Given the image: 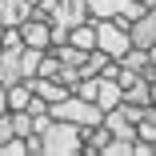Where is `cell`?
<instances>
[{"label": "cell", "instance_id": "obj_1", "mask_svg": "<svg viewBox=\"0 0 156 156\" xmlns=\"http://www.w3.org/2000/svg\"><path fill=\"white\" fill-rule=\"evenodd\" d=\"M40 144H44V156H76L84 152V136H80V124L72 120H56L40 132Z\"/></svg>", "mask_w": 156, "mask_h": 156}, {"label": "cell", "instance_id": "obj_3", "mask_svg": "<svg viewBox=\"0 0 156 156\" xmlns=\"http://www.w3.org/2000/svg\"><path fill=\"white\" fill-rule=\"evenodd\" d=\"M48 20H56V24H84L88 20V0H56L52 4V12H48Z\"/></svg>", "mask_w": 156, "mask_h": 156}, {"label": "cell", "instance_id": "obj_15", "mask_svg": "<svg viewBox=\"0 0 156 156\" xmlns=\"http://www.w3.org/2000/svg\"><path fill=\"white\" fill-rule=\"evenodd\" d=\"M68 32H72L68 24H56V20H52V44H64V40H68ZM52 44H48V48H52Z\"/></svg>", "mask_w": 156, "mask_h": 156}, {"label": "cell", "instance_id": "obj_18", "mask_svg": "<svg viewBox=\"0 0 156 156\" xmlns=\"http://www.w3.org/2000/svg\"><path fill=\"white\" fill-rule=\"evenodd\" d=\"M152 156H156V140H152Z\"/></svg>", "mask_w": 156, "mask_h": 156}, {"label": "cell", "instance_id": "obj_13", "mask_svg": "<svg viewBox=\"0 0 156 156\" xmlns=\"http://www.w3.org/2000/svg\"><path fill=\"white\" fill-rule=\"evenodd\" d=\"M0 48H24L20 28H4V32H0Z\"/></svg>", "mask_w": 156, "mask_h": 156}, {"label": "cell", "instance_id": "obj_8", "mask_svg": "<svg viewBox=\"0 0 156 156\" xmlns=\"http://www.w3.org/2000/svg\"><path fill=\"white\" fill-rule=\"evenodd\" d=\"M124 100H128V104H140V108H148V104H152V84H148L144 76H136L132 84H124Z\"/></svg>", "mask_w": 156, "mask_h": 156}, {"label": "cell", "instance_id": "obj_2", "mask_svg": "<svg viewBox=\"0 0 156 156\" xmlns=\"http://www.w3.org/2000/svg\"><path fill=\"white\" fill-rule=\"evenodd\" d=\"M92 20V16H88ZM92 24H96V48L100 52H108V56H124V52H128L132 48V36H128V24H124V20H116V16H104V20H92Z\"/></svg>", "mask_w": 156, "mask_h": 156}, {"label": "cell", "instance_id": "obj_9", "mask_svg": "<svg viewBox=\"0 0 156 156\" xmlns=\"http://www.w3.org/2000/svg\"><path fill=\"white\" fill-rule=\"evenodd\" d=\"M40 56H44V48H20V68H24V80L28 76H36V68H40Z\"/></svg>", "mask_w": 156, "mask_h": 156}, {"label": "cell", "instance_id": "obj_11", "mask_svg": "<svg viewBox=\"0 0 156 156\" xmlns=\"http://www.w3.org/2000/svg\"><path fill=\"white\" fill-rule=\"evenodd\" d=\"M60 72V60H56V52L52 48H44V56H40V68H36V76H56Z\"/></svg>", "mask_w": 156, "mask_h": 156}, {"label": "cell", "instance_id": "obj_7", "mask_svg": "<svg viewBox=\"0 0 156 156\" xmlns=\"http://www.w3.org/2000/svg\"><path fill=\"white\" fill-rule=\"evenodd\" d=\"M68 44H76V48H84V52H92V48H96V24H92V20H84V24H72Z\"/></svg>", "mask_w": 156, "mask_h": 156}, {"label": "cell", "instance_id": "obj_12", "mask_svg": "<svg viewBox=\"0 0 156 156\" xmlns=\"http://www.w3.org/2000/svg\"><path fill=\"white\" fill-rule=\"evenodd\" d=\"M24 152H28V136H12L0 144V156H24Z\"/></svg>", "mask_w": 156, "mask_h": 156}, {"label": "cell", "instance_id": "obj_17", "mask_svg": "<svg viewBox=\"0 0 156 156\" xmlns=\"http://www.w3.org/2000/svg\"><path fill=\"white\" fill-rule=\"evenodd\" d=\"M28 4H32V8H36V4H40V0H28Z\"/></svg>", "mask_w": 156, "mask_h": 156}, {"label": "cell", "instance_id": "obj_4", "mask_svg": "<svg viewBox=\"0 0 156 156\" xmlns=\"http://www.w3.org/2000/svg\"><path fill=\"white\" fill-rule=\"evenodd\" d=\"M124 100V88H120V80L116 76H96V104L108 112V108H116Z\"/></svg>", "mask_w": 156, "mask_h": 156}, {"label": "cell", "instance_id": "obj_5", "mask_svg": "<svg viewBox=\"0 0 156 156\" xmlns=\"http://www.w3.org/2000/svg\"><path fill=\"white\" fill-rule=\"evenodd\" d=\"M28 16H32V4H28V0H0V24L4 28H20Z\"/></svg>", "mask_w": 156, "mask_h": 156}, {"label": "cell", "instance_id": "obj_6", "mask_svg": "<svg viewBox=\"0 0 156 156\" xmlns=\"http://www.w3.org/2000/svg\"><path fill=\"white\" fill-rule=\"evenodd\" d=\"M16 80H24L20 48H0V84H16Z\"/></svg>", "mask_w": 156, "mask_h": 156}, {"label": "cell", "instance_id": "obj_16", "mask_svg": "<svg viewBox=\"0 0 156 156\" xmlns=\"http://www.w3.org/2000/svg\"><path fill=\"white\" fill-rule=\"evenodd\" d=\"M0 112H8V92H4V84H0Z\"/></svg>", "mask_w": 156, "mask_h": 156}, {"label": "cell", "instance_id": "obj_10", "mask_svg": "<svg viewBox=\"0 0 156 156\" xmlns=\"http://www.w3.org/2000/svg\"><path fill=\"white\" fill-rule=\"evenodd\" d=\"M8 116H12V132L16 136H32V112L20 108V112H8Z\"/></svg>", "mask_w": 156, "mask_h": 156}, {"label": "cell", "instance_id": "obj_14", "mask_svg": "<svg viewBox=\"0 0 156 156\" xmlns=\"http://www.w3.org/2000/svg\"><path fill=\"white\" fill-rule=\"evenodd\" d=\"M16 132H12V116L8 112H0V144H4V140H12Z\"/></svg>", "mask_w": 156, "mask_h": 156}]
</instances>
